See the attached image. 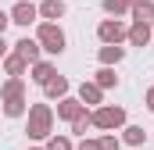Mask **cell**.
<instances>
[{
  "mask_svg": "<svg viewBox=\"0 0 154 150\" xmlns=\"http://www.w3.org/2000/svg\"><path fill=\"white\" fill-rule=\"evenodd\" d=\"M0 104H4V114L7 118H22L29 111V100H25V79L22 75H11L0 89Z\"/></svg>",
  "mask_w": 154,
  "mask_h": 150,
  "instance_id": "6da1fadb",
  "label": "cell"
},
{
  "mask_svg": "<svg viewBox=\"0 0 154 150\" xmlns=\"http://www.w3.org/2000/svg\"><path fill=\"white\" fill-rule=\"evenodd\" d=\"M25 114H29V122H25V136L29 140H47L54 132V107L50 104H32Z\"/></svg>",
  "mask_w": 154,
  "mask_h": 150,
  "instance_id": "7a4b0ae2",
  "label": "cell"
},
{
  "mask_svg": "<svg viewBox=\"0 0 154 150\" xmlns=\"http://www.w3.org/2000/svg\"><path fill=\"white\" fill-rule=\"evenodd\" d=\"M36 39H39V46H43V54H50V57L65 54V46H68V36H65V29L57 22H39Z\"/></svg>",
  "mask_w": 154,
  "mask_h": 150,
  "instance_id": "3957f363",
  "label": "cell"
},
{
  "mask_svg": "<svg viewBox=\"0 0 154 150\" xmlns=\"http://www.w3.org/2000/svg\"><path fill=\"white\" fill-rule=\"evenodd\" d=\"M90 122L93 129H104V132H115L125 125V107H115V104H97L90 111Z\"/></svg>",
  "mask_w": 154,
  "mask_h": 150,
  "instance_id": "277c9868",
  "label": "cell"
},
{
  "mask_svg": "<svg viewBox=\"0 0 154 150\" xmlns=\"http://www.w3.org/2000/svg\"><path fill=\"white\" fill-rule=\"evenodd\" d=\"M125 36H129V25H125L122 18H104V22L97 25V39H100V43H122Z\"/></svg>",
  "mask_w": 154,
  "mask_h": 150,
  "instance_id": "5b68a950",
  "label": "cell"
},
{
  "mask_svg": "<svg viewBox=\"0 0 154 150\" xmlns=\"http://www.w3.org/2000/svg\"><path fill=\"white\" fill-rule=\"evenodd\" d=\"M7 14H11V22L22 25V29H29V25H36V22H39V7L32 4V0H18Z\"/></svg>",
  "mask_w": 154,
  "mask_h": 150,
  "instance_id": "8992f818",
  "label": "cell"
},
{
  "mask_svg": "<svg viewBox=\"0 0 154 150\" xmlns=\"http://www.w3.org/2000/svg\"><path fill=\"white\" fill-rule=\"evenodd\" d=\"M79 114H86V104H82L79 97L68 93V97H61V100H57V118H61V122H68V125H72Z\"/></svg>",
  "mask_w": 154,
  "mask_h": 150,
  "instance_id": "52a82bcc",
  "label": "cell"
},
{
  "mask_svg": "<svg viewBox=\"0 0 154 150\" xmlns=\"http://www.w3.org/2000/svg\"><path fill=\"white\" fill-rule=\"evenodd\" d=\"M125 39H129L133 46H147V43H154V29H151V22H133Z\"/></svg>",
  "mask_w": 154,
  "mask_h": 150,
  "instance_id": "ba28073f",
  "label": "cell"
},
{
  "mask_svg": "<svg viewBox=\"0 0 154 150\" xmlns=\"http://www.w3.org/2000/svg\"><path fill=\"white\" fill-rule=\"evenodd\" d=\"M97 61L115 68V64H122V61H125V46H122V43H104V46L97 50Z\"/></svg>",
  "mask_w": 154,
  "mask_h": 150,
  "instance_id": "9c48e42d",
  "label": "cell"
},
{
  "mask_svg": "<svg viewBox=\"0 0 154 150\" xmlns=\"http://www.w3.org/2000/svg\"><path fill=\"white\" fill-rule=\"evenodd\" d=\"M54 75H57V72H54V64H50V61H43V57L29 64V79H32L36 86H47V82H50Z\"/></svg>",
  "mask_w": 154,
  "mask_h": 150,
  "instance_id": "30bf717a",
  "label": "cell"
},
{
  "mask_svg": "<svg viewBox=\"0 0 154 150\" xmlns=\"http://www.w3.org/2000/svg\"><path fill=\"white\" fill-rule=\"evenodd\" d=\"M14 54H22V57H25V61H29V64H32V61H39V54H43V46H39V39L32 36H22L18 39V43H14Z\"/></svg>",
  "mask_w": 154,
  "mask_h": 150,
  "instance_id": "8fae6325",
  "label": "cell"
},
{
  "mask_svg": "<svg viewBox=\"0 0 154 150\" xmlns=\"http://www.w3.org/2000/svg\"><path fill=\"white\" fill-rule=\"evenodd\" d=\"M43 93H47V100H61V97H68V93H72V82H68L65 75H54V79L43 86Z\"/></svg>",
  "mask_w": 154,
  "mask_h": 150,
  "instance_id": "7c38bea8",
  "label": "cell"
},
{
  "mask_svg": "<svg viewBox=\"0 0 154 150\" xmlns=\"http://www.w3.org/2000/svg\"><path fill=\"white\" fill-rule=\"evenodd\" d=\"M79 100H82L86 107H97V104L104 100V89H100L97 82H82V86H79Z\"/></svg>",
  "mask_w": 154,
  "mask_h": 150,
  "instance_id": "4fadbf2b",
  "label": "cell"
},
{
  "mask_svg": "<svg viewBox=\"0 0 154 150\" xmlns=\"http://www.w3.org/2000/svg\"><path fill=\"white\" fill-rule=\"evenodd\" d=\"M65 11H68L65 0H43L39 4V18L43 22H57V18H65Z\"/></svg>",
  "mask_w": 154,
  "mask_h": 150,
  "instance_id": "5bb4252c",
  "label": "cell"
},
{
  "mask_svg": "<svg viewBox=\"0 0 154 150\" xmlns=\"http://www.w3.org/2000/svg\"><path fill=\"white\" fill-rule=\"evenodd\" d=\"M122 143L143 147V143H147V129H143V125H122Z\"/></svg>",
  "mask_w": 154,
  "mask_h": 150,
  "instance_id": "9a60e30c",
  "label": "cell"
},
{
  "mask_svg": "<svg viewBox=\"0 0 154 150\" xmlns=\"http://www.w3.org/2000/svg\"><path fill=\"white\" fill-rule=\"evenodd\" d=\"M129 14H133V22H154V0H133Z\"/></svg>",
  "mask_w": 154,
  "mask_h": 150,
  "instance_id": "2e32d148",
  "label": "cell"
},
{
  "mask_svg": "<svg viewBox=\"0 0 154 150\" xmlns=\"http://www.w3.org/2000/svg\"><path fill=\"white\" fill-rule=\"evenodd\" d=\"M25 68H29V61H25L22 54L11 50V54L4 57V72H7V75H25Z\"/></svg>",
  "mask_w": 154,
  "mask_h": 150,
  "instance_id": "e0dca14e",
  "label": "cell"
},
{
  "mask_svg": "<svg viewBox=\"0 0 154 150\" xmlns=\"http://www.w3.org/2000/svg\"><path fill=\"white\" fill-rule=\"evenodd\" d=\"M93 82H97L100 89H115V86H118V75H115L111 64H100V72L93 75Z\"/></svg>",
  "mask_w": 154,
  "mask_h": 150,
  "instance_id": "ac0fdd59",
  "label": "cell"
},
{
  "mask_svg": "<svg viewBox=\"0 0 154 150\" xmlns=\"http://www.w3.org/2000/svg\"><path fill=\"white\" fill-rule=\"evenodd\" d=\"M100 7H104V14H108V18H122V14H129V7H133V4H129V0H104Z\"/></svg>",
  "mask_w": 154,
  "mask_h": 150,
  "instance_id": "d6986e66",
  "label": "cell"
},
{
  "mask_svg": "<svg viewBox=\"0 0 154 150\" xmlns=\"http://www.w3.org/2000/svg\"><path fill=\"white\" fill-rule=\"evenodd\" d=\"M43 150H75V147H72V140H68V136H57V132H50V136L43 140Z\"/></svg>",
  "mask_w": 154,
  "mask_h": 150,
  "instance_id": "ffe728a7",
  "label": "cell"
},
{
  "mask_svg": "<svg viewBox=\"0 0 154 150\" xmlns=\"http://www.w3.org/2000/svg\"><path fill=\"white\" fill-rule=\"evenodd\" d=\"M86 129H93V122H90V111H86V114H79L75 122H72V132H75L79 140H82V136H86Z\"/></svg>",
  "mask_w": 154,
  "mask_h": 150,
  "instance_id": "44dd1931",
  "label": "cell"
},
{
  "mask_svg": "<svg viewBox=\"0 0 154 150\" xmlns=\"http://www.w3.org/2000/svg\"><path fill=\"white\" fill-rule=\"evenodd\" d=\"M100 150H122V140H118L115 132H104L100 136Z\"/></svg>",
  "mask_w": 154,
  "mask_h": 150,
  "instance_id": "7402d4cb",
  "label": "cell"
},
{
  "mask_svg": "<svg viewBox=\"0 0 154 150\" xmlns=\"http://www.w3.org/2000/svg\"><path fill=\"white\" fill-rule=\"evenodd\" d=\"M75 150H100V140H90V136H82Z\"/></svg>",
  "mask_w": 154,
  "mask_h": 150,
  "instance_id": "603a6c76",
  "label": "cell"
},
{
  "mask_svg": "<svg viewBox=\"0 0 154 150\" xmlns=\"http://www.w3.org/2000/svg\"><path fill=\"white\" fill-rule=\"evenodd\" d=\"M143 104H147V111L154 114V86H151V89H147V93H143Z\"/></svg>",
  "mask_w": 154,
  "mask_h": 150,
  "instance_id": "cb8c5ba5",
  "label": "cell"
},
{
  "mask_svg": "<svg viewBox=\"0 0 154 150\" xmlns=\"http://www.w3.org/2000/svg\"><path fill=\"white\" fill-rule=\"evenodd\" d=\"M7 25H11V14H7V11H0V36L7 32Z\"/></svg>",
  "mask_w": 154,
  "mask_h": 150,
  "instance_id": "d4e9b609",
  "label": "cell"
},
{
  "mask_svg": "<svg viewBox=\"0 0 154 150\" xmlns=\"http://www.w3.org/2000/svg\"><path fill=\"white\" fill-rule=\"evenodd\" d=\"M7 54H11V46H7V39L0 36V61H4V57H7Z\"/></svg>",
  "mask_w": 154,
  "mask_h": 150,
  "instance_id": "484cf974",
  "label": "cell"
},
{
  "mask_svg": "<svg viewBox=\"0 0 154 150\" xmlns=\"http://www.w3.org/2000/svg\"><path fill=\"white\" fill-rule=\"evenodd\" d=\"M29 150H43V147H29Z\"/></svg>",
  "mask_w": 154,
  "mask_h": 150,
  "instance_id": "4316f807",
  "label": "cell"
},
{
  "mask_svg": "<svg viewBox=\"0 0 154 150\" xmlns=\"http://www.w3.org/2000/svg\"><path fill=\"white\" fill-rule=\"evenodd\" d=\"M129 4H133V0H129Z\"/></svg>",
  "mask_w": 154,
  "mask_h": 150,
  "instance_id": "83f0119b",
  "label": "cell"
}]
</instances>
